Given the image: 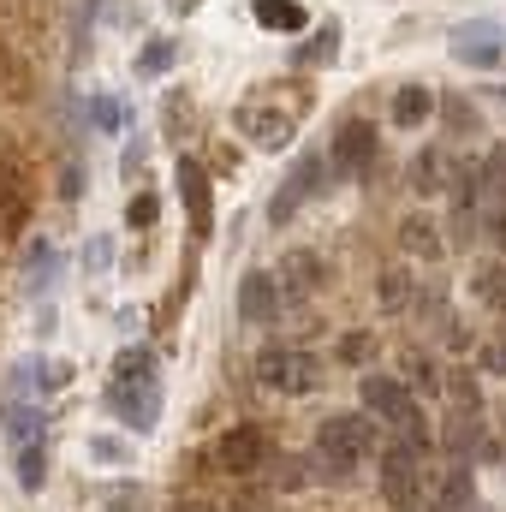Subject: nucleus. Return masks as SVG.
<instances>
[{
	"mask_svg": "<svg viewBox=\"0 0 506 512\" xmlns=\"http://www.w3.org/2000/svg\"><path fill=\"white\" fill-rule=\"evenodd\" d=\"M376 453V417H364V411H334V417H322V429H316V459L334 471V477H346L358 459H370Z\"/></svg>",
	"mask_w": 506,
	"mask_h": 512,
	"instance_id": "obj_1",
	"label": "nucleus"
},
{
	"mask_svg": "<svg viewBox=\"0 0 506 512\" xmlns=\"http://www.w3.org/2000/svg\"><path fill=\"white\" fill-rule=\"evenodd\" d=\"M256 382L268 387V393H310V387L322 382V364L310 352H298V346H268L256 358Z\"/></svg>",
	"mask_w": 506,
	"mask_h": 512,
	"instance_id": "obj_2",
	"label": "nucleus"
},
{
	"mask_svg": "<svg viewBox=\"0 0 506 512\" xmlns=\"http://www.w3.org/2000/svg\"><path fill=\"white\" fill-rule=\"evenodd\" d=\"M381 495H387V507L393 512H411L423 501V453H411L405 441H393L387 453H381Z\"/></svg>",
	"mask_w": 506,
	"mask_h": 512,
	"instance_id": "obj_3",
	"label": "nucleus"
},
{
	"mask_svg": "<svg viewBox=\"0 0 506 512\" xmlns=\"http://www.w3.org/2000/svg\"><path fill=\"white\" fill-rule=\"evenodd\" d=\"M215 459H221V471L251 477V471H262V465H268V435H262L256 423H239V429H227V435H221Z\"/></svg>",
	"mask_w": 506,
	"mask_h": 512,
	"instance_id": "obj_4",
	"label": "nucleus"
},
{
	"mask_svg": "<svg viewBox=\"0 0 506 512\" xmlns=\"http://www.w3.org/2000/svg\"><path fill=\"white\" fill-rule=\"evenodd\" d=\"M108 411H114L126 429H155L161 387H155V382H114V387H108Z\"/></svg>",
	"mask_w": 506,
	"mask_h": 512,
	"instance_id": "obj_5",
	"label": "nucleus"
},
{
	"mask_svg": "<svg viewBox=\"0 0 506 512\" xmlns=\"http://www.w3.org/2000/svg\"><path fill=\"white\" fill-rule=\"evenodd\" d=\"M173 179H179V197H185V209H191V233L209 239V233H215V191H209V173L185 155Z\"/></svg>",
	"mask_w": 506,
	"mask_h": 512,
	"instance_id": "obj_6",
	"label": "nucleus"
},
{
	"mask_svg": "<svg viewBox=\"0 0 506 512\" xmlns=\"http://www.w3.org/2000/svg\"><path fill=\"white\" fill-rule=\"evenodd\" d=\"M364 417H381V423L405 429V423L417 417V405H411L405 382H393V376H364Z\"/></svg>",
	"mask_w": 506,
	"mask_h": 512,
	"instance_id": "obj_7",
	"label": "nucleus"
},
{
	"mask_svg": "<svg viewBox=\"0 0 506 512\" xmlns=\"http://www.w3.org/2000/svg\"><path fill=\"white\" fill-rule=\"evenodd\" d=\"M316 185H322V155H304L298 167H292V179H286V191H274V203H268V221L280 227V221H292L310 197H316Z\"/></svg>",
	"mask_w": 506,
	"mask_h": 512,
	"instance_id": "obj_8",
	"label": "nucleus"
},
{
	"mask_svg": "<svg viewBox=\"0 0 506 512\" xmlns=\"http://www.w3.org/2000/svg\"><path fill=\"white\" fill-rule=\"evenodd\" d=\"M322 280H328V262L316 251H286L280 256V274H274L280 298H310V292H322Z\"/></svg>",
	"mask_w": 506,
	"mask_h": 512,
	"instance_id": "obj_9",
	"label": "nucleus"
},
{
	"mask_svg": "<svg viewBox=\"0 0 506 512\" xmlns=\"http://www.w3.org/2000/svg\"><path fill=\"white\" fill-rule=\"evenodd\" d=\"M328 161H334L340 173H364V167L376 161V126H370V120H346V126L334 131Z\"/></svg>",
	"mask_w": 506,
	"mask_h": 512,
	"instance_id": "obj_10",
	"label": "nucleus"
},
{
	"mask_svg": "<svg viewBox=\"0 0 506 512\" xmlns=\"http://www.w3.org/2000/svg\"><path fill=\"white\" fill-rule=\"evenodd\" d=\"M274 316H280V286H274L268 268H251V274L239 280V322L262 328V322H274Z\"/></svg>",
	"mask_w": 506,
	"mask_h": 512,
	"instance_id": "obj_11",
	"label": "nucleus"
},
{
	"mask_svg": "<svg viewBox=\"0 0 506 512\" xmlns=\"http://www.w3.org/2000/svg\"><path fill=\"white\" fill-rule=\"evenodd\" d=\"M506 54V42H501V24H465L459 36H453V60H465V66H495Z\"/></svg>",
	"mask_w": 506,
	"mask_h": 512,
	"instance_id": "obj_12",
	"label": "nucleus"
},
{
	"mask_svg": "<svg viewBox=\"0 0 506 512\" xmlns=\"http://www.w3.org/2000/svg\"><path fill=\"white\" fill-rule=\"evenodd\" d=\"M239 126L251 131L256 149H280V143H292V114H274V108H262V102H251V108L239 114Z\"/></svg>",
	"mask_w": 506,
	"mask_h": 512,
	"instance_id": "obj_13",
	"label": "nucleus"
},
{
	"mask_svg": "<svg viewBox=\"0 0 506 512\" xmlns=\"http://www.w3.org/2000/svg\"><path fill=\"white\" fill-rule=\"evenodd\" d=\"M429 114H435V96H429L423 84H399V90H393V126L399 131H417Z\"/></svg>",
	"mask_w": 506,
	"mask_h": 512,
	"instance_id": "obj_14",
	"label": "nucleus"
},
{
	"mask_svg": "<svg viewBox=\"0 0 506 512\" xmlns=\"http://www.w3.org/2000/svg\"><path fill=\"white\" fill-rule=\"evenodd\" d=\"M251 12H256L262 30H304V24H310V12H304L298 0H256Z\"/></svg>",
	"mask_w": 506,
	"mask_h": 512,
	"instance_id": "obj_15",
	"label": "nucleus"
},
{
	"mask_svg": "<svg viewBox=\"0 0 506 512\" xmlns=\"http://www.w3.org/2000/svg\"><path fill=\"white\" fill-rule=\"evenodd\" d=\"M399 245L411 256H441V233H435L429 215H405V221H399Z\"/></svg>",
	"mask_w": 506,
	"mask_h": 512,
	"instance_id": "obj_16",
	"label": "nucleus"
},
{
	"mask_svg": "<svg viewBox=\"0 0 506 512\" xmlns=\"http://www.w3.org/2000/svg\"><path fill=\"white\" fill-rule=\"evenodd\" d=\"M477 435H483V423H477V405H459V411L447 417V435H441V441H447V453H459V459H465V453L477 447Z\"/></svg>",
	"mask_w": 506,
	"mask_h": 512,
	"instance_id": "obj_17",
	"label": "nucleus"
},
{
	"mask_svg": "<svg viewBox=\"0 0 506 512\" xmlns=\"http://www.w3.org/2000/svg\"><path fill=\"white\" fill-rule=\"evenodd\" d=\"M405 185L417 191V197H435L447 179H441V155L435 149H423V155H411V167H405Z\"/></svg>",
	"mask_w": 506,
	"mask_h": 512,
	"instance_id": "obj_18",
	"label": "nucleus"
},
{
	"mask_svg": "<svg viewBox=\"0 0 506 512\" xmlns=\"http://www.w3.org/2000/svg\"><path fill=\"white\" fill-rule=\"evenodd\" d=\"M114 382H155V352L149 346H126L114 358Z\"/></svg>",
	"mask_w": 506,
	"mask_h": 512,
	"instance_id": "obj_19",
	"label": "nucleus"
},
{
	"mask_svg": "<svg viewBox=\"0 0 506 512\" xmlns=\"http://www.w3.org/2000/svg\"><path fill=\"white\" fill-rule=\"evenodd\" d=\"M18 483L36 495L42 483H48V447L42 441H30V447H18Z\"/></svg>",
	"mask_w": 506,
	"mask_h": 512,
	"instance_id": "obj_20",
	"label": "nucleus"
},
{
	"mask_svg": "<svg viewBox=\"0 0 506 512\" xmlns=\"http://www.w3.org/2000/svg\"><path fill=\"white\" fill-rule=\"evenodd\" d=\"M471 292H477L483 304H495V310H501V304H506V262L477 268V274H471Z\"/></svg>",
	"mask_w": 506,
	"mask_h": 512,
	"instance_id": "obj_21",
	"label": "nucleus"
},
{
	"mask_svg": "<svg viewBox=\"0 0 506 512\" xmlns=\"http://www.w3.org/2000/svg\"><path fill=\"white\" fill-rule=\"evenodd\" d=\"M405 370H411V387H423V393H435V387H441L435 358H423V352H411V358H405Z\"/></svg>",
	"mask_w": 506,
	"mask_h": 512,
	"instance_id": "obj_22",
	"label": "nucleus"
},
{
	"mask_svg": "<svg viewBox=\"0 0 506 512\" xmlns=\"http://www.w3.org/2000/svg\"><path fill=\"white\" fill-rule=\"evenodd\" d=\"M155 215H161V203H155L149 191H143V197H131V203H126V227H137V233H143V227H155Z\"/></svg>",
	"mask_w": 506,
	"mask_h": 512,
	"instance_id": "obj_23",
	"label": "nucleus"
},
{
	"mask_svg": "<svg viewBox=\"0 0 506 512\" xmlns=\"http://www.w3.org/2000/svg\"><path fill=\"white\" fill-rule=\"evenodd\" d=\"M161 66H173V42H149V48L137 54V72H143V78L161 72Z\"/></svg>",
	"mask_w": 506,
	"mask_h": 512,
	"instance_id": "obj_24",
	"label": "nucleus"
},
{
	"mask_svg": "<svg viewBox=\"0 0 506 512\" xmlns=\"http://www.w3.org/2000/svg\"><path fill=\"white\" fill-rule=\"evenodd\" d=\"M441 501H447V507H465V501H471V465H459V471L447 477V495H441Z\"/></svg>",
	"mask_w": 506,
	"mask_h": 512,
	"instance_id": "obj_25",
	"label": "nucleus"
},
{
	"mask_svg": "<svg viewBox=\"0 0 506 512\" xmlns=\"http://www.w3.org/2000/svg\"><path fill=\"white\" fill-rule=\"evenodd\" d=\"M483 239L506 256V209H483Z\"/></svg>",
	"mask_w": 506,
	"mask_h": 512,
	"instance_id": "obj_26",
	"label": "nucleus"
},
{
	"mask_svg": "<svg viewBox=\"0 0 506 512\" xmlns=\"http://www.w3.org/2000/svg\"><path fill=\"white\" fill-rule=\"evenodd\" d=\"M90 114H96V126H102V131H120V120H126V114H120V102H108V96H96V102H90Z\"/></svg>",
	"mask_w": 506,
	"mask_h": 512,
	"instance_id": "obj_27",
	"label": "nucleus"
},
{
	"mask_svg": "<svg viewBox=\"0 0 506 512\" xmlns=\"http://www.w3.org/2000/svg\"><path fill=\"white\" fill-rule=\"evenodd\" d=\"M405 298H411V280L405 274H387L381 280V304H405Z\"/></svg>",
	"mask_w": 506,
	"mask_h": 512,
	"instance_id": "obj_28",
	"label": "nucleus"
},
{
	"mask_svg": "<svg viewBox=\"0 0 506 512\" xmlns=\"http://www.w3.org/2000/svg\"><path fill=\"white\" fill-rule=\"evenodd\" d=\"M108 501H114V512H143V489H114Z\"/></svg>",
	"mask_w": 506,
	"mask_h": 512,
	"instance_id": "obj_29",
	"label": "nucleus"
},
{
	"mask_svg": "<svg viewBox=\"0 0 506 512\" xmlns=\"http://www.w3.org/2000/svg\"><path fill=\"white\" fill-rule=\"evenodd\" d=\"M483 364H489L495 376H506V352H501V346H489V352H483Z\"/></svg>",
	"mask_w": 506,
	"mask_h": 512,
	"instance_id": "obj_30",
	"label": "nucleus"
}]
</instances>
